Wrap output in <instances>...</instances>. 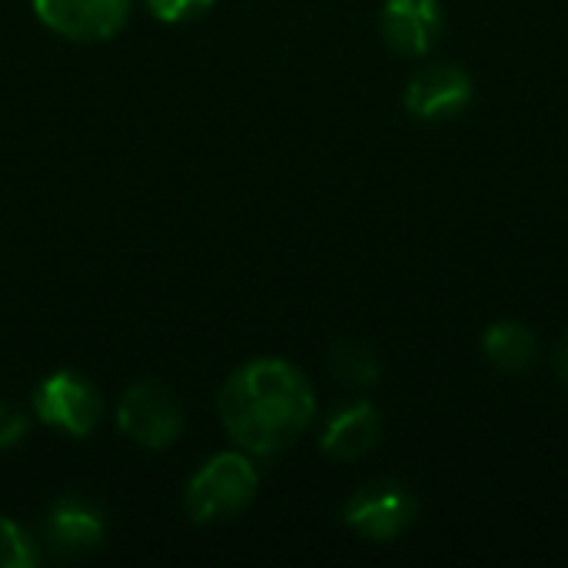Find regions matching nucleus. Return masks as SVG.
Returning a JSON list of instances; mask_svg holds the SVG:
<instances>
[{
    "instance_id": "nucleus-5",
    "label": "nucleus",
    "mask_w": 568,
    "mask_h": 568,
    "mask_svg": "<svg viewBox=\"0 0 568 568\" xmlns=\"http://www.w3.org/2000/svg\"><path fill=\"white\" fill-rule=\"evenodd\" d=\"M416 496L396 479H373L356 489L343 509V519L353 532L373 542H393L416 523Z\"/></svg>"
},
{
    "instance_id": "nucleus-14",
    "label": "nucleus",
    "mask_w": 568,
    "mask_h": 568,
    "mask_svg": "<svg viewBox=\"0 0 568 568\" xmlns=\"http://www.w3.org/2000/svg\"><path fill=\"white\" fill-rule=\"evenodd\" d=\"M143 3L163 23H183V20L203 17L216 0H143Z\"/></svg>"
},
{
    "instance_id": "nucleus-16",
    "label": "nucleus",
    "mask_w": 568,
    "mask_h": 568,
    "mask_svg": "<svg viewBox=\"0 0 568 568\" xmlns=\"http://www.w3.org/2000/svg\"><path fill=\"white\" fill-rule=\"evenodd\" d=\"M556 373H559V379L568 386V329L566 336L559 339V349H556Z\"/></svg>"
},
{
    "instance_id": "nucleus-1",
    "label": "nucleus",
    "mask_w": 568,
    "mask_h": 568,
    "mask_svg": "<svg viewBox=\"0 0 568 568\" xmlns=\"http://www.w3.org/2000/svg\"><path fill=\"white\" fill-rule=\"evenodd\" d=\"M216 409L230 439L253 456H276L300 443L316 416L310 379L286 359H250L223 383Z\"/></svg>"
},
{
    "instance_id": "nucleus-11",
    "label": "nucleus",
    "mask_w": 568,
    "mask_h": 568,
    "mask_svg": "<svg viewBox=\"0 0 568 568\" xmlns=\"http://www.w3.org/2000/svg\"><path fill=\"white\" fill-rule=\"evenodd\" d=\"M483 353L499 373H526L539 356V343L529 326L503 320L483 333Z\"/></svg>"
},
{
    "instance_id": "nucleus-12",
    "label": "nucleus",
    "mask_w": 568,
    "mask_h": 568,
    "mask_svg": "<svg viewBox=\"0 0 568 568\" xmlns=\"http://www.w3.org/2000/svg\"><path fill=\"white\" fill-rule=\"evenodd\" d=\"M329 369L343 386H376L383 376L376 349L359 339H339L329 349Z\"/></svg>"
},
{
    "instance_id": "nucleus-15",
    "label": "nucleus",
    "mask_w": 568,
    "mask_h": 568,
    "mask_svg": "<svg viewBox=\"0 0 568 568\" xmlns=\"http://www.w3.org/2000/svg\"><path fill=\"white\" fill-rule=\"evenodd\" d=\"M30 433V419L20 406L13 403H0V449H10L17 443H23V436Z\"/></svg>"
},
{
    "instance_id": "nucleus-10",
    "label": "nucleus",
    "mask_w": 568,
    "mask_h": 568,
    "mask_svg": "<svg viewBox=\"0 0 568 568\" xmlns=\"http://www.w3.org/2000/svg\"><path fill=\"white\" fill-rule=\"evenodd\" d=\"M383 436V416L376 413L373 403L359 399L343 406L323 429V453L339 459V463H353L366 453L376 449Z\"/></svg>"
},
{
    "instance_id": "nucleus-7",
    "label": "nucleus",
    "mask_w": 568,
    "mask_h": 568,
    "mask_svg": "<svg viewBox=\"0 0 568 568\" xmlns=\"http://www.w3.org/2000/svg\"><path fill=\"white\" fill-rule=\"evenodd\" d=\"M473 103V77L456 63H429L406 83L403 106L419 120H449Z\"/></svg>"
},
{
    "instance_id": "nucleus-13",
    "label": "nucleus",
    "mask_w": 568,
    "mask_h": 568,
    "mask_svg": "<svg viewBox=\"0 0 568 568\" xmlns=\"http://www.w3.org/2000/svg\"><path fill=\"white\" fill-rule=\"evenodd\" d=\"M40 562L33 539L10 519L0 516V568H30Z\"/></svg>"
},
{
    "instance_id": "nucleus-8",
    "label": "nucleus",
    "mask_w": 568,
    "mask_h": 568,
    "mask_svg": "<svg viewBox=\"0 0 568 568\" xmlns=\"http://www.w3.org/2000/svg\"><path fill=\"white\" fill-rule=\"evenodd\" d=\"M386 43L403 57H426L443 30L439 0H386L379 17Z\"/></svg>"
},
{
    "instance_id": "nucleus-9",
    "label": "nucleus",
    "mask_w": 568,
    "mask_h": 568,
    "mask_svg": "<svg viewBox=\"0 0 568 568\" xmlns=\"http://www.w3.org/2000/svg\"><path fill=\"white\" fill-rule=\"evenodd\" d=\"M43 536L47 542L63 552V556H83L90 549H97L106 536V523L103 513L83 499V496H60L43 523Z\"/></svg>"
},
{
    "instance_id": "nucleus-6",
    "label": "nucleus",
    "mask_w": 568,
    "mask_h": 568,
    "mask_svg": "<svg viewBox=\"0 0 568 568\" xmlns=\"http://www.w3.org/2000/svg\"><path fill=\"white\" fill-rule=\"evenodd\" d=\"M33 13L67 40L100 43L126 27L130 0H33Z\"/></svg>"
},
{
    "instance_id": "nucleus-2",
    "label": "nucleus",
    "mask_w": 568,
    "mask_h": 568,
    "mask_svg": "<svg viewBox=\"0 0 568 568\" xmlns=\"http://www.w3.org/2000/svg\"><path fill=\"white\" fill-rule=\"evenodd\" d=\"M260 473L243 453H220L206 459L186 483V516L200 526H216L243 516L256 499Z\"/></svg>"
},
{
    "instance_id": "nucleus-3",
    "label": "nucleus",
    "mask_w": 568,
    "mask_h": 568,
    "mask_svg": "<svg viewBox=\"0 0 568 568\" xmlns=\"http://www.w3.org/2000/svg\"><path fill=\"white\" fill-rule=\"evenodd\" d=\"M116 426L143 449H166L183 433V406L176 393L156 379H140L116 403Z\"/></svg>"
},
{
    "instance_id": "nucleus-4",
    "label": "nucleus",
    "mask_w": 568,
    "mask_h": 568,
    "mask_svg": "<svg viewBox=\"0 0 568 568\" xmlns=\"http://www.w3.org/2000/svg\"><path fill=\"white\" fill-rule=\"evenodd\" d=\"M33 413L40 423L67 433V436H90L97 426H100V416H103V403H100V393L93 389V383L73 369H57L50 373L37 389H33V399H30Z\"/></svg>"
}]
</instances>
